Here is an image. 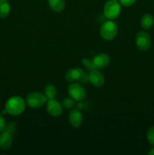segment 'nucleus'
Wrapping results in <instances>:
<instances>
[{"mask_svg":"<svg viewBox=\"0 0 154 155\" xmlns=\"http://www.w3.org/2000/svg\"><path fill=\"white\" fill-rule=\"evenodd\" d=\"M26 101L20 96H14L8 99L5 103V110L12 116H18L24 112L26 109Z\"/></svg>","mask_w":154,"mask_h":155,"instance_id":"1","label":"nucleus"},{"mask_svg":"<svg viewBox=\"0 0 154 155\" xmlns=\"http://www.w3.org/2000/svg\"><path fill=\"white\" fill-rule=\"evenodd\" d=\"M65 79L69 83L79 82L82 84H87L89 82V75L86 74L82 68H73L66 71Z\"/></svg>","mask_w":154,"mask_h":155,"instance_id":"2","label":"nucleus"},{"mask_svg":"<svg viewBox=\"0 0 154 155\" xmlns=\"http://www.w3.org/2000/svg\"><path fill=\"white\" fill-rule=\"evenodd\" d=\"M117 33V24L113 20H109L104 22L100 28V35L105 40H113L116 38Z\"/></svg>","mask_w":154,"mask_h":155,"instance_id":"3","label":"nucleus"},{"mask_svg":"<svg viewBox=\"0 0 154 155\" xmlns=\"http://www.w3.org/2000/svg\"><path fill=\"white\" fill-rule=\"evenodd\" d=\"M121 4L119 0H108L104 7V15L109 20L119 18L121 13Z\"/></svg>","mask_w":154,"mask_h":155,"instance_id":"4","label":"nucleus"},{"mask_svg":"<svg viewBox=\"0 0 154 155\" xmlns=\"http://www.w3.org/2000/svg\"><path fill=\"white\" fill-rule=\"evenodd\" d=\"M47 98L45 94L39 92H33L28 94L26 98V104L33 109L40 108L46 104Z\"/></svg>","mask_w":154,"mask_h":155,"instance_id":"5","label":"nucleus"},{"mask_svg":"<svg viewBox=\"0 0 154 155\" xmlns=\"http://www.w3.org/2000/svg\"><path fill=\"white\" fill-rule=\"evenodd\" d=\"M67 92L69 97L75 101H82L86 98V91L82 83H71L67 88Z\"/></svg>","mask_w":154,"mask_h":155,"instance_id":"6","label":"nucleus"},{"mask_svg":"<svg viewBox=\"0 0 154 155\" xmlns=\"http://www.w3.org/2000/svg\"><path fill=\"white\" fill-rule=\"evenodd\" d=\"M135 45L140 51H147L151 46V38L146 32L140 31L135 36Z\"/></svg>","mask_w":154,"mask_h":155,"instance_id":"7","label":"nucleus"},{"mask_svg":"<svg viewBox=\"0 0 154 155\" xmlns=\"http://www.w3.org/2000/svg\"><path fill=\"white\" fill-rule=\"evenodd\" d=\"M46 110L51 117H57L63 114V105L55 98L48 99L46 102Z\"/></svg>","mask_w":154,"mask_h":155,"instance_id":"8","label":"nucleus"},{"mask_svg":"<svg viewBox=\"0 0 154 155\" xmlns=\"http://www.w3.org/2000/svg\"><path fill=\"white\" fill-rule=\"evenodd\" d=\"M68 120L72 127L79 128L83 123V115L79 108L71 109L68 116Z\"/></svg>","mask_w":154,"mask_h":155,"instance_id":"9","label":"nucleus"},{"mask_svg":"<svg viewBox=\"0 0 154 155\" xmlns=\"http://www.w3.org/2000/svg\"><path fill=\"white\" fill-rule=\"evenodd\" d=\"M89 81L94 86L98 88H101L104 86L105 83V78L101 71L99 69H94L90 71L88 74Z\"/></svg>","mask_w":154,"mask_h":155,"instance_id":"10","label":"nucleus"},{"mask_svg":"<svg viewBox=\"0 0 154 155\" xmlns=\"http://www.w3.org/2000/svg\"><path fill=\"white\" fill-rule=\"evenodd\" d=\"M92 62L95 69H103L110 64V57L107 53H100L94 57Z\"/></svg>","mask_w":154,"mask_h":155,"instance_id":"11","label":"nucleus"},{"mask_svg":"<svg viewBox=\"0 0 154 155\" xmlns=\"http://www.w3.org/2000/svg\"><path fill=\"white\" fill-rule=\"evenodd\" d=\"M13 143V136L8 132L3 131L0 135V148L4 151L10 149Z\"/></svg>","mask_w":154,"mask_h":155,"instance_id":"12","label":"nucleus"},{"mask_svg":"<svg viewBox=\"0 0 154 155\" xmlns=\"http://www.w3.org/2000/svg\"><path fill=\"white\" fill-rule=\"evenodd\" d=\"M48 3L50 8L57 13L63 12L66 6L64 0H48Z\"/></svg>","mask_w":154,"mask_h":155,"instance_id":"13","label":"nucleus"},{"mask_svg":"<svg viewBox=\"0 0 154 155\" xmlns=\"http://www.w3.org/2000/svg\"><path fill=\"white\" fill-rule=\"evenodd\" d=\"M154 24V18L150 14H145L140 20V25L144 30H149L152 28Z\"/></svg>","mask_w":154,"mask_h":155,"instance_id":"14","label":"nucleus"},{"mask_svg":"<svg viewBox=\"0 0 154 155\" xmlns=\"http://www.w3.org/2000/svg\"><path fill=\"white\" fill-rule=\"evenodd\" d=\"M44 94L47 99H53L55 98L57 94V89L56 86L53 84H48L44 89Z\"/></svg>","mask_w":154,"mask_h":155,"instance_id":"15","label":"nucleus"},{"mask_svg":"<svg viewBox=\"0 0 154 155\" xmlns=\"http://www.w3.org/2000/svg\"><path fill=\"white\" fill-rule=\"evenodd\" d=\"M11 6L8 0H0V18H5L10 14Z\"/></svg>","mask_w":154,"mask_h":155,"instance_id":"16","label":"nucleus"},{"mask_svg":"<svg viewBox=\"0 0 154 155\" xmlns=\"http://www.w3.org/2000/svg\"><path fill=\"white\" fill-rule=\"evenodd\" d=\"M76 103H75V100L72 99V98H65L62 101V105L63 107L66 109H72L75 106Z\"/></svg>","mask_w":154,"mask_h":155,"instance_id":"17","label":"nucleus"},{"mask_svg":"<svg viewBox=\"0 0 154 155\" xmlns=\"http://www.w3.org/2000/svg\"><path fill=\"white\" fill-rule=\"evenodd\" d=\"M17 128V124L14 122H9L8 124H6L5 129L4 131L8 132V133H10L11 136H14L16 131Z\"/></svg>","mask_w":154,"mask_h":155,"instance_id":"18","label":"nucleus"},{"mask_svg":"<svg viewBox=\"0 0 154 155\" xmlns=\"http://www.w3.org/2000/svg\"><path fill=\"white\" fill-rule=\"evenodd\" d=\"M146 139L150 145H154V127L148 129L146 132Z\"/></svg>","mask_w":154,"mask_h":155,"instance_id":"19","label":"nucleus"},{"mask_svg":"<svg viewBox=\"0 0 154 155\" xmlns=\"http://www.w3.org/2000/svg\"><path fill=\"white\" fill-rule=\"evenodd\" d=\"M82 63L84 64V66L85 67L88 71H92V70L95 69L92 61L89 60V59L87 58H82Z\"/></svg>","mask_w":154,"mask_h":155,"instance_id":"20","label":"nucleus"},{"mask_svg":"<svg viewBox=\"0 0 154 155\" xmlns=\"http://www.w3.org/2000/svg\"><path fill=\"white\" fill-rule=\"evenodd\" d=\"M136 1L137 0H119L121 5L124 7H129V6L133 5L136 2Z\"/></svg>","mask_w":154,"mask_h":155,"instance_id":"21","label":"nucleus"},{"mask_svg":"<svg viewBox=\"0 0 154 155\" xmlns=\"http://www.w3.org/2000/svg\"><path fill=\"white\" fill-rule=\"evenodd\" d=\"M5 127H6L5 120V118L3 117L2 115L0 114V133H1L2 132L4 131L5 129Z\"/></svg>","mask_w":154,"mask_h":155,"instance_id":"22","label":"nucleus"},{"mask_svg":"<svg viewBox=\"0 0 154 155\" xmlns=\"http://www.w3.org/2000/svg\"><path fill=\"white\" fill-rule=\"evenodd\" d=\"M149 155H154V148H152V149L149 151Z\"/></svg>","mask_w":154,"mask_h":155,"instance_id":"23","label":"nucleus"}]
</instances>
